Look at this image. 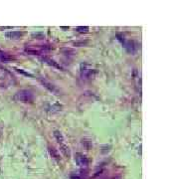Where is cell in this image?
I'll use <instances>...</instances> for the list:
<instances>
[{
	"label": "cell",
	"mask_w": 179,
	"mask_h": 179,
	"mask_svg": "<svg viewBox=\"0 0 179 179\" xmlns=\"http://www.w3.org/2000/svg\"><path fill=\"white\" fill-rule=\"evenodd\" d=\"M0 59H1L2 61H4V62H8V61H10V60H11V57L8 56L6 53L0 52Z\"/></svg>",
	"instance_id": "30bf717a"
},
{
	"label": "cell",
	"mask_w": 179,
	"mask_h": 179,
	"mask_svg": "<svg viewBox=\"0 0 179 179\" xmlns=\"http://www.w3.org/2000/svg\"><path fill=\"white\" fill-rule=\"evenodd\" d=\"M40 82H41V83H42V85L45 87L46 89H48V90H49V91L53 92V93H57V89H56V87H55L52 83H50L49 81H47V80H46V79L40 78Z\"/></svg>",
	"instance_id": "277c9868"
},
{
	"label": "cell",
	"mask_w": 179,
	"mask_h": 179,
	"mask_svg": "<svg viewBox=\"0 0 179 179\" xmlns=\"http://www.w3.org/2000/svg\"><path fill=\"white\" fill-rule=\"evenodd\" d=\"M77 31L81 33H86L89 31V27H83V26H80V27H77Z\"/></svg>",
	"instance_id": "8fae6325"
},
{
	"label": "cell",
	"mask_w": 179,
	"mask_h": 179,
	"mask_svg": "<svg viewBox=\"0 0 179 179\" xmlns=\"http://www.w3.org/2000/svg\"><path fill=\"white\" fill-rule=\"evenodd\" d=\"M96 74V71L94 69H87L84 68L81 71V75L83 77V79H92L95 77V75Z\"/></svg>",
	"instance_id": "3957f363"
},
{
	"label": "cell",
	"mask_w": 179,
	"mask_h": 179,
	"mask_svg": "<svg viewBox=\"0 0 179 179\" xmlns=\"http://www.w3.org/2000/svg\"><path fill=\"white\" fill-rule=\"evenodd\" d=\"M5 36L8 39H19V38L22 36V32H19V31H11V32H6Z\"/></svg>",
	"instance_id": "5b68a950"
},
{
	"label": "cell",
	"mask_w": 179,
	"mask_h": 179,
	"mask_svg": "<svg viewBox=\"0 0 179 179\" xmlns=\"http://www.w3.org/2000/svg\"><path fill=\"white\" fill-rule=\"evenodd\" d=\"M72 179H81L79 177V176H73V177H72Z\"/></svg>",
	"instance_id": "7c38bea8"
},
{
	"label": "cell",
	"mask_w": 179,
	"mask_h": 179,
	"mask_svg": "<svg viewBox=\"0 0 179 179\" xmlns=\"http://www.w3.org/2000/svg\"><path fill=\"white\" fill-rule=\"evenodd\" d=\"M75 160H76L77 164L79 166H81V167H88V165L90 164L89 158L87 156L83 155V154H77Z\"/></svg>",
	"instance_id": "7a4b0ae2"
},
{
	"label": "cell",
	"mask_w": 179,
	"mask_h": 179,
	"mask_svg": "<svg viewBox=\"0 0 179 179\" xmlns=\"http://www.w3.org/2000/svg\"><path fill=\"white\" fill-rule=\"evenodd\" d=\"M49 152H50L51 156H52V157H54L55 159H60V155H59V153H58L57 149H55L54 147H50V148H49Z\"/></svg>",
	"instance_id": "9c48e42d"
},
{
	"label": "cell",
	"mask_w": 179,
	"mask_h": 179,
	"mask_svg": "<svg viewBox=\"0 0 179 179\" xmlns=\"http://www.w3.org/2000/svg\"><path fill=\"white\" fill-rule=\"evenodd\" d=\"M60 150L63 154H64L65 156L68 157L69 158L70 156H71V152H70V148L68 147L67 145H64V144H62L61 147H60Z\"/></svg>",
	"instance_id": "52a82bcc"
},
{
	"label": "cell",
	"mask_w": 179,
	"mask_h": 179,
	"mask_svg": "<svg viewBox=\"0 0 179 179\" xmlns=\"http://www.w3.org/2000/svg\"><path fill=\"white\" fill-rule=\"evenodd\" d=\"M42 59H43V61L46 62V63H48V64L51 65V66H53V67H55V68H58V69L63 70V68H62L61 66H60L59 64H57V63L55 62L54 60H51L50 58H47V57H43Z\"/></svg>",
	"instance_id": "8992f818"
},
{
	"label": "cell",
	"mask_w": 179,
	"mask_h": 179,
	"mask_svg": "<svg viewBox=\"0 0 179 179\" xmlns=\"http://www.w3.org/2000/svg\"><path fill=\"white\" fill-rule=\"evenodd\" d=\"M16 99L22 103H32L34 100V96L28 90H22L16 94Z\"/></svg>",
	"instance_id": "6da1fadb"
},
{
	"label": "cell",
	"mask_w": 179,
	"mask_h": 179,
	"mask_svg": "<svg viewBox=\"0 0 179 179\" xmlns=\"http://www.w3.org/2000/svg\"><path fill=\"white\" fill-rule=\"evenodd\" d=\"M54 137L56 138V140L59 143L62 144L63 142H64V136H63V134L59 131V130H55L54 131Z\"/></svg>",
	"instance_id": "ba28073f"
}]
</instances>
